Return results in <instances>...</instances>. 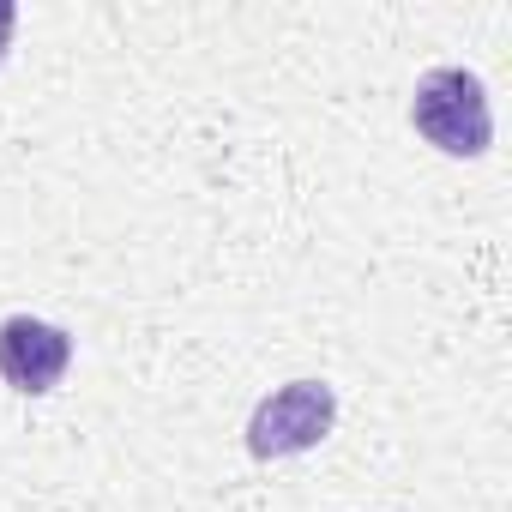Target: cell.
<instances>
[{
  "label": "cell",
  "instance_id": "obj_1",
  "mask_svg": "<svg viewBox=\"0 0 512 512\" xmlns=\"http://www.w3.org/2000/svg\"><path fill=\"white\" fill-rule=\"evenodd\" d=\"M410 121L446 157H482L488 139H494V109H488V91H482V79L470 67L422 73L416 97H410Z\"/></svg>",
  "mask_w": 512,
  "mask_h": 512
},
{
  "label": "cell",
  "instance_id": "obj_2",
  "mask_svg": "<svg viewBox=\"0 0 512 512\" xmlns=\"http://www.w3.org/2000/svg\"><path fill=\"white\" fill-rule=\"evenodd\" d=\"M338 422V392L326 380H290L272 398H260L247 422V452L253 458H296L308 446H320Z\"/></svg>",
  "mask_w": 512,
  "mask_h": 512
},
{
  "label": "cell",
  "instance_id": "obj_3",
  "mask_svg": "<svg viewBox=\"0 0 512 512\" xmlns=\"http://www.w3.org/2000/svg\"><path fill=\"white\" fill-rule=\"evenodd\" d=\"M73 362V338L49 320H31V314H13L7 326H0V380H7L13 392L25 398H43L61 386Z\"/></svg>",
  "mask_w": 512,
  "mask_h": 512
},
{
  "label": "cell",
  "instance_id": "obj_4",
  "mask_svg": "<svg viewBox=\"0 0 512 512\" xmlns=\"http://www.w3.org/2000/svg\"><path fill=\"white\" fill-rule=\"evenodd\" d=\"M13 31H19V7L0 0V61H7V49H13Z\"/></svg>",
  "mask_w": 512,
  "mask_h": 512
}]
</instances>
